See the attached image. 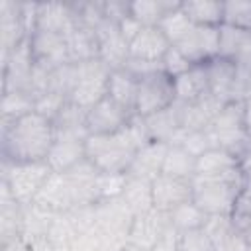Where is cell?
<instances>
[{
    "instance_id": "f1b7e54d",
    "label": "cell",
    "mask_w": 251,
    "mask_h": 251,
    "mask_svg": "<svg viewBox=\"0 0 251 251\" xmlns=\"http://www.w3.org/2000/svg\"><path fill=\"white\" fill-rule=\"evenodd\" d=\"M124 200V204L129 208V212L133 216L149 212L153 208V190H151V180L145 178H133L129 176L124 194L120 196Z\"/></svg>"
},
{
    "instance_id": "3957f363",
    "label": "cell",
    "mask_w": 251,
    "mask_h": 251,
    "mask_svg": "<svg viewBox=\"0 0 251 251\" xmlns=\"http://www.w3.org/2000/svg\"><path fill=\"white\" fill-rule=\"evenodd\" d=\"M206 131L214 147H220L237 155L243 163L247 161L251 153V133L247 127L245 102L226 104Z\"/></svg>"
},
{
    "instance_id": "8992f818",
    "label": "cell",
    "mask_w": 251,
    "mask_h": 251,
    "mask_svg": "<svg viewBox=\"0 0 251 251\" xmlns=\"http://www.w3.org/2000/svg\"><path fill=\"white\" fill-rule=\"evenodd\" d=\"M175 102H176V96H175L173 78L163 71H155V73L139 78V82H137L133 116L147 118L161 110L171 108Z\"/></svg>"
},
{
    "instance_id": "4dcf8cb0",
    "label": "cell",
    "mask_w": 251,
    "mask_h": 251,
    "mask_svg": "<svg viewBox=\"0 0 251 251\" xmlns=\"http://www.w3.org/2000/svg\"><path fill=\"white\" fill-rule=\"evenodd\" d=\"M2 94V126L35 110V96L27 90H6Z\"/></svg>"
},
{
    "instance_id": "7bdbcfd3",
    "label": "cell",
    "mask_w": 251,
    "mask_h": 251,
    "mask_svg": "<svg viewBox=\"0 0 251 251\" xmlns=\"http://www.w3.org/2000/svg\"><path fill=\"white\" fill-rule=\"evenodd\" d=\"M118 27H120V33H122V35L126 37V41L129 43V41H131V39H133V37H135V35H137L145 25H141V24H139L131 14H127V16L118 24Z\"/></svg>"
},
{
    "instance_id": "e575fe53",
    "label": "cell",
    "mask_w": 251,
    "mask_h": 251,
    "mask_svg": "<svg viewBox=\"0 0 251 251\" xmlns=\"http://www.w3.org/2000/svg\"><path fill=\"white\" fill-rule=\"evenodd\" d=\"M129 180L127 173H100L94 180V204L104 200H114L124 194V188Z\"/></svg>"
},
{
    "instance_id": "cb8c5ba5",
    "label": "cell",
    "mask_w": 251,
    "mask_h": 251,
    "mask_svg": "<svg viewBox=\"0 0 251 251\" xmlns=\"http://www.w3.org/2000/svg\"><path fill=\"white\" fill-rule=\"evenodd\" d=\"M173 82H175L176 102H180V104H188V102L200 100L206 94H210V82H208L206 63L192 65L186 73L175 76Z\"/></svg>"
},
{
    "instance_id": "74e56055",
    "label": "cell",
    "mask_w": 251,
    "mask_h": 251,
    "mask_svg": "<svg viewBox=\"0 0 251 251\" xmlns=\"http://www.w3.org/2000/svg\"><path fill=\"white\" fill-rule=\"evenodd\" d=\"M224 24L251 29V2H224Z\"/></svg>"
},
{
    "instance_id": "83f0119b",
    "label": "cell",
    "mask_w": 251,
    "mask_h": 251,
    "mask_svg": "<svg viewBox=\"0 0 251 251\" xmlns=\"http://www.w3.org/2000/svg\"><path fill=\"white\" fill-rule=\"evenodd\" d=\"M182 10L194 25H222L224 24V2L214 0H182Z\"/></svg>"
},
{
    "instance_id": "8d00e7d4",
    "label": "cell",
    "mask_w": 251,
    "mask_h": 251,
    "mask_svg": "<svg viewBox=\"0 0 251 251\" xmlns=\"http://www.w3.org/2000/svg\"><path fill=\"white\" fill-rule=\"evenodd\" d=\"M76 235H78V231H76L71 216L67 212H61L53 218L45 237L49 239V243L53 247H69Z\"/></svg>"
},
{
    "instance_id": "52a82bcc",
    "label": "cell",
    "mask_w": 251,
    "mask_h": 251,
    "mask_svg": "<svg viewBox=\"0 0 251 251\" xmlns=\"http://www.w3.org/2000/svg\"><path fill=\"white\" fill-rule=\"evenodd\" d=\"M76 67H78V75H76L75 88L69 96V102H73L82 110H88L106 96L110 69L100 59L76 63Z\"/></svg>"
},
{
    "instance_id": "6da1fadb",
    "label": "cell",
    "mask_w": 251,
    "mask_h": 251,
    "mask_svg": "<svg viewBox=\"0 0 251 251\" xmlns=\"http://www.w3.org/2000/svg\"><path fill=\"white\" fill-rule=\"evenodd\" d=\"M55 137V122L33 110L20 120L2 126V161H47Z\"/></svg>"
},
{
    "instance_id": "ac0fdd59",
    "label": "cell",
    "mask_w": 251,
    "mask_h": 251,
    "mask_svg": "<svg viewBox=\"0 0 251 251\" xmlns=\"http://www.w3.org/2000/svg\"><path fill=\"white\" fill-rule=\"evenodd\" d=\"M133 214L129 212V208L124 204L122 198H114V200H104L96 204V227L120 237L127 243V231L131 226Z\"/></svg>"
},
{
    "instance_id": "836d02e7",
    "label": "cell",
    "mask_w": 251,
    "mask_h": 251,
    "mask_svg": "<svg viewBox=\"0 0 251 251\" xmlns=\"http://www.w3.org/2000/svg\"><path fill=\"white\" fill-rule=\"evenodd\" d=\"M169 214V222L175 229L178 231H190V229H200L208 218V214L194 202V200H188L176 208H173Z\"/></svg>"
},
{
    "instance_id": "d6986e66",
    "label": "cell",
    "mask_w": 251,
    "mask_h": 251,
    "mask_svg": "<svg viewBox=\"0 0 251 251\" xmlns=\"http://www.w3.org/2000/svg\"><path fill=\"white\" fill-rule=\"evenodd\" d=\"M180 126L184 131H204L212 126V122L216 120V116L220 114V110L226 106L224 102H220L216 96L206 94L200 100L188 102V104H180Z\"/></svg>"
},
{
    "instance_id": "603a6c76",
    "label": "cell",
    "mask_w": 251,
    "mask_h": 251,
    "mask_svg": "<svg viewBox=\"0 0 251 251\" xmlns=\"http://www.w3.org/2000/svg\"><path fill=\"white\" fill-rule=\"evenodd\" d=\"M169 143L165 141H147L143 147L137 149L127 175L133 178H145V180H153L155 176L161 175L163 169V161H165V153H167Z\"/></svg>"
},
{
    "instance_id": "ffe728a7",
    "label": "cell",
    "mask_w": 251,
    "mask_h": 251,
    "mask_svg": "<svg viewBox=\"0 0 251 251\" xmlns=\"http://www.w3.org/2000/svg\"><path fill=\"white\" fill-rule=\"evenodd\" d=\"M169 47L171 41L165 37V33L157 25H147L129 41V57L145 63L161 65Z\"/></svg>"
},
{
    "instance_id": "9a60e30c",
    "label": "cell",
    "mask_w": 251,
    "mask_h": 251,
    "mask_svg": "<svg viewBox=\"0 0 251 251\" xmlns=\"http://www.w3.org/2000/svg\"><path fill=\"white\" fill-rule=\"evenodd\" d=\"M31 204L45 208L53 214H61V212L71 210L76 202H75V190H73V184H71L67 173H55L53 171Z\"/></svg>"
},
{
    "instance_id": "7c38bea8",
    "label": "cell",
    "mask_w": 251,
    "mask_h": 251,
    "mask_svg": "<svg viewBox=\"0 0 251 251\" xmlns=\"http://www.w3.org/2000/svg\"><path fill=\"white\" fill-rule=\"evenodd\" d=\"M192 65H202L220 53V25H194V29L175 45Z\"/></svg>"
},
{
    "instance_id": "2e32d148",
    "label": "cell",
    "mask_w": 251,
    "mask_h": 251,
    "mask_svg": "<svg viewBox=\"0 0 251 251\" xmlns=\"http://www.w3.org/2000/svg\"><path fill=\"white\" fill-rule=\"evenodd\" d=\"M169 224H171L169 214L161 212V210H155V208H151L149 212L137 214L131 220V226H129V231H127V243L153 251L161 233L165 231V227Z\"/></svg>"
},
{
    "instance_id": "9c48e42d",
    "label": "cell",
    "mask_w": 251,
    "mask_h": 251,
    "mask_svg": "<svg viewBox=\"0 0 251 251\" xmlns=\"http://www.w3.org/2000/svg\"><path fill=\"white\" fill-rule=\"evenodd\" d=\"M88 133L84 129H57L55 143L47 155V163L55 173H67L75 165L86 159V143Z\"/></svg>"
},
{
    "instance_id": "ab89813d",
    "label": "cell",
    "mask_w": 251,
    "mask_h": 251,
    "mask_svg": "<svg viewBox=\"0 0 251 251\" xmlns=\"http://www.w3.org/2000/svg\"><path fill=\"white\" fill-rule=\"evenodd\" d=\"M178 145H182L194 159H198L202 153H206L208 149H212V141H210V135L208 131H184L180 135V139L176 141Z\"/></svg>"
},
{
    "instance_id": "8fae6325",
    "label": "cell",
    "mask_w": 251,
    "mask_h": 251,
    "mask_svg": "<svg viewBox=\"0 0 251 251\" xmlns=\"http://www.w3.org/2000/svg\"><path fill=\"white\" fill-rule=\"evenodd\" d=\"M96 41H98V59L110 69H124L127 59H129V43L126 37L120 33L118 24L104 20L96 29H94Z\"/></svg>"
},
{
    "instance_id": "4fadbf2b",
    "label": "cell",
    "mask_w": 251,
    "mask_h": 251,
    "mask_svg": "<svg viewBox=\"0 0 251 251\" xmlns=\"http://www.w3.org/2000/svg\"><path fill=\"white\" fill-rule=\"evenodd\" d=\"M29 47H31L33 61L47 69H57L65 63H71L65 35L35 29L29 35Z\"/></svg>"
},
{
    "instance_id": "b9f144b4",
    "label": "cell",
    "mask_w": 251,
    "mask_h": 251,
    "mask_svg": "<svg viewBox=\"0 0 251 251\" xmlns=\"http://www.w3.org/2000/svg\"><path fill=\"white\" fill-rule=\"evenodd\" d=\"M178 251H212V243L202 227L190 229V231H180Z\"/></svg>"
},
{
    "instance_id": "44dd1931",
    "label": "cell",
    "mask_w": 251,
    "mask_h": 251,
    "mask_svg": "<svg viewBox=\"0 0 251 251\" xmlns=\"http://www.w3.org/2000/svg\"><path fill=\"white\" fill-rule=\"evenodd\" d=\"M143 127L149 135V139L153 141H165V143H176L180 139V135L184 133L182 126H180V106L178 102H175L171 108L161 110L153 116L141 118Z\"/></svg>"
},
{
    "instance_id": "4316f807",
    "label": "cell",
    "mask_w": 251,
    "mask_h": 251,
    "mask_svg": "<svg viewBox=\"0 0 251 251\" xmlns=\"http://www.w3.org/2000/svg\"><path fill=\"white\" fill-rule=\"evenodd\" d=\"M124 245V239L114 237L98 227H92L88 231L78 233L69 245V251H122Z\"/></svg>"
},
{
    "instance_id": "5bb4252c",
    "label": "cell",
    "mask_w": 251,
    "mask_h": 251,
    "mask_svg": "<svg viewBox=\"0 0 251 251\" xmlns=\"http://www.w3.org/2000/svg\"><path fill=\"white\" fill-rule=\"evenodd\" d=\"M151 190L153 208L161 212H171L173 208L192 200V178L159 175L151 180Z\"/></svg>"
},
{
    "instance_id": "f35d334b",
    "label": "cell",
    "mask_w": 251,
    "mask_h": 251,
    "mask_svg": "<svg viewBox=\"0 0 251 251\" xmlns=\"http://www.w3.org/2000/svg\"><path fill=\"white\" fill-rule=\"evenodd\" d=\"M69 98L59 94V92H53V90H47L39 96H35V112L43 114L45 118L49 120H57V116L63 112V108L67 106Z\"/></svg>"
},
{
    "instance_id": "60d3db41",
    "label": "cell",
    "mask_w": 251,
    "mask_h": 251,
    "mask_svg": "<svg viewBox=\"0 0 251 251\" xmlns=\"http://www.w3.org/2000/svg\"><path fill=\"white\" fill-rule=\"evenodd\" d=\"M190 67H192V63H190V61L182 55V51L176 49L175 45L169 47V51L165 53V57H163V61H161V71L167 73L171 78H175V76L186 73Z\"/></svg>"
},
{
    "instance_id": "d590c367",
    "label": "cell",
    "mask_w": 251,
    "mask_h": 251,
    "mask_svg": "<svg viewBox=\"0 0 251 251\" xmlns=\"http://www.w3.org/2000/svg\"><path fill=\"white\" fill-rule=\"evenodd\" d=\"M202 229H204V233L208 235V239L212 243V251H218L237 231L231 216H220V214L208 216L204 226H202Z\"/></svg>"
},
{
    "instance_id": "d6a6232c",
    "label": "cell",
    "mask_w": 251,
    "mask_h": 251,
    "mask_svg": "<svg viewBox=\"0 0 251 251\" xmlns=\"http://www.w3.org/2000/svg\"><path fill=\"white\" fill-rule=\"evenodd\" d=\"M180 2H173V0H137V2H129V14L141 24V25H159V22L163 20V16L178 6Z\"/></svg>"
},
{
    "instance_id": "30bf717a",
    "label": "cell",
    "mask_w": 251,
    "mask_h": 251,
    "mask_svg": "<svg viewBox=\"0 0 251 251\" xmlns=\"http://www.w3.org/2000/svg\"><path fill=\"white\" fill-rule=\"evenodd\" d=\"M133 120V114L114 102L110 96H104L92 108L86 110L84 126L88 135H106L124 129Z\"/></svg>"
},
{
    "instance_id": "484cf974",
    "label": "cell",
    "mask_w": 251,
    "mask_h": 251,
    "mask_svg": "<svg viewBox=\"0 0 251 251\" xmlns=\"http://www.w3.org/2000/svg\"><path fill=\"white\" fill-rule=\"evenodd\" d=\"M65 39H67L71 63H84V61L98 59V41L92 29L76 25Z\"/></svg>"
},
{
    "instance_id": "f546056e",
    "label": "cell",
    "mask_w": 251,
    "mask_h": 251,
    "mask_svg": "<svg viewBox=\"0 0 251 251\" xmlns=\"http://www.w3.org/2000/svg\"><path fill=\"white\" fill-rule=\"evenodd\" d=\"M194 167H196V159L182 145L169 143L161 175L178 176V178H192L194 176Z\"/></svg>"
},
{
    "instance_id": "ee69618b",
    "label": "cell",
    "mask_w": 251,
    "mask_h": 251,
    "mask_svg": "<svg viewBox=\"0 0 251 251\" xmlns=\"http://www.w3.org/2000/svg\"><path fill=\"white\" fill-rule=\"evenodd\" d=\"M122 251H149V249H143V247H137V245H131V243H126L122 247Z\"/></svg>"
},
{
    "instance_id": "7402d4cb",
    "label": "cell",
    "mask_w": 251,
    "mask_h": 251,
    "mask_svg": "<svg viewBox=\"0 0 251 251\" xmlns=\"http://www.w3.org/2000/svg\"><path fill=\"white\" fill-rule=\"evenodd\" d=\"M218 55L224 59H229L237 65L251 63V29L237 27L231 24H222Z\"/></svg>"
},
{
    "instance_id": "5b68a950",
    "label": "cell",
    "mask_w": 251,
    "mask_h": 251,
    "mask_svg": "<svg viewBox=\"0 0 251 251\" xmlns=\"http://www.w3.org/2000/svg\"><path fill=\"white\" fill-rule=\"evenodd\" d=\"M245 184L247 182L192 176V200L208 216H214V214L231 216Z\"/></svg>"
},
{
    "instance_id": "ba28073f",
    "label": "cell",
    "mask_w": 251,
    "mask_h": 251,
    "mask_svg": "<svg viewBox=\"0 0 251 251\" xmlns=\"http://www.w3.org/2000/svg\"><path fill=\"white\" fill-rule=\"evenodd\" d=\"M194 176L200 178H218V180H233V182H247V169L245 163L220 147H212L196 159Z\"/></svg>"
},
{
    "instance_id": "e0dca14e",
    "label": "cell",
    "mask_w": 251,
    "mask_h": 251,
    "mask_svg": "<svg viewBox=\"0 0 251 251\" xmlns=\"http://www.w3.org/2000/svg\"><path fill=\"white\" fill-rule=\"evenodd\" d=\"M78 25L76 14L73 4L67 2H41L37 4V18H35V29L69 35Z\"/></svg>"
},
{
    "instance_id": "1f68e13d",
    "label": "cell",
    "mask_w": 251,
    "mask_h": 251,
    "mask_svg": "<svg viewBox=\"0 0 251 251\" xmlns=\"http://www.w3.org/2000/svg\"><path fill=\"white\" fill-rule=\"evenodd\" d=\"M157 27L165 33V37L171 41V45H176V43H180L194 29V24L190 22V18L186 16V12L182 10V2H180L178 6L171 8L163 16V20L159 22Z\"/></svg>"
},
{
    "instance_id": "7a4b0ae2",
    "label": "cell",
    "mask_w": 251,
    "mask_h": 251,
    "mask_svg": "<svg viewBox=\"0 0 251 251\" xmlns=\"http://www.w3.org/2000/svg\"><path fill=\"white\" fill-rule=\"evenodd\" d=\"M149 139L141 118L133 116V120L116 133L106 135H88L84 149L86 159L100 173H127L135 153Z\"/></svg>"
},
{
    "instance_id": "277c9868",
    "label": "cell",
    "mask_w": 251,
    "mask_h": 251,
    "mask_svg": "<svg viewBox=\"0 0 251 251\" xmlns=\"http://www.w3.org/2000/svg\"><path fill=\"white\" fill-rule=\"evenodd\" d=\"M51 173L53 169L49 167L47 161H27V163L2 161L0 182L10 190V194L20 206H29Z\"/></svg>"
},
{
    "instance_id": "d4e9b609",
    "label": "cell",
    "mask_w": 251,
    "mask_h": 251,
    "mask_svg": "<svg viewBox=\"0 0 251 251\" xmlns=\"http://www.w3.org/2000/svg\"><path fill=\"white\" fill-rule=\"evenodd\" d=\"M137 82H139V78L133 76L127 69L110 71L106 96H110L114 102H118L120 106H124L126 110H129L133 114L135 96H137Z\"/></svg>"
}]
</instances>
